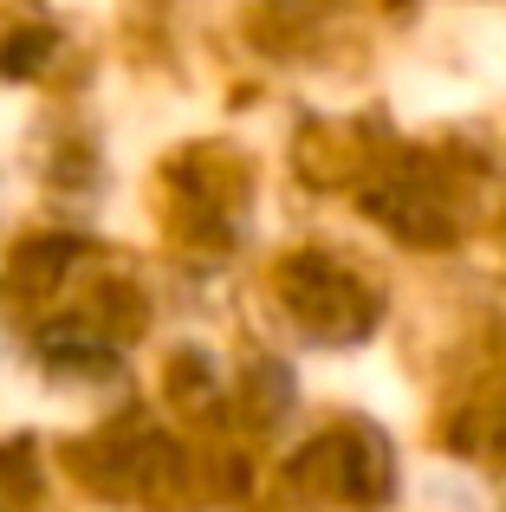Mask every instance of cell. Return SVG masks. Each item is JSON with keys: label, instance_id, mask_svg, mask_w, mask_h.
<instances>
[{"label": "cell", "instance_id": "obj_1", "mask_svg": "<svg viewBox=\"0 0 506 512\" xmlns=\"http://www.w3.org/2000/svg\"><path fill=\"white\" fill-rule=\"evenodd\" d=\"M46 52H52L46 33H20V39H7V52H0V72H7V78H26L39 59H46Z\"/></svg>", "mask_w": 506, "mask_h": 512}]
</instances>
